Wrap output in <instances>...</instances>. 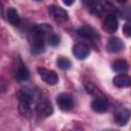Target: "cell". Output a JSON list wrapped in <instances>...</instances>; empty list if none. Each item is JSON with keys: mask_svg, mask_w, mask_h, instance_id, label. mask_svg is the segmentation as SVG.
Masks as SVG:
<instances>
[{"mask_svg": "<svg viewBox=\"0 0 131 131\" xmlns=\"http://www.w3.org/2000/svg\"><path fill=\"white\" fill-rule=\"evenodd\" d=\"M73 53L78 59H85L90 53V48L84 43H77L73 47Z\"/></svg>", "mask_w": 131, "mask_h": 131, "instance_id": "12", "label": "cell"}, {"mask_svg": "<svg viewBox=\"0 0 131 131\" xmlns=\"http://www.w3.org/2000/svg\"><path fill=\"white\" fill-rule=\"evenodd\" d=\"M113 83L115 86H117L119 88H126L131 85V79L129 76H127L125 74H120V75H117L113 79Z\"/></svg>", "mask_w": 131, "mask_h": 131, "instance_id": "15", "label": "cell"}, {"mask_svg": "<svg viewBox=\"0 0 131 131\" xmlns=\"http://www.w3.org/2000/svg\"><path fill=\"white\" fill-rule=\"evenodd\" d=\"M77 34L80 37H82L84 39H87V40H91V41H96L99 38L97 32L92 27H89V26H82V27H80L77 30Z\"/></svg>", "mask_w": 131, "mask_h": 131, "instance_id": "10", "label": "cell"}, {"mask_svg": "<svg viewBox=\"0 0 131 131\" xmlns=\"http://www.w3.org/2000/svg\"><path fill=\"white\" fill-rule=\"evenodd\" d=\"M6 16H7V20L12 25V26H19L21 23L20 16L18 14V12L16 11V9L14 7H8L7 12H6Z\"/></svg>", "mask_w": 131, "mask_h": 131, "instance_id": "16", "label": "cell"}, {"mask_svg": "<svg viewBox=\"0 0 131 131\" xmlns=\"http://www.w3.org/2000/svg\"><path fill=\"white\" fill-rule=\"evenodd\" d=\"M124 48L123 42L117 37H111L106 43V49L111 53H117Z\"/></svg>", "mask_w": 131, "mask_h": 131, "instance_id": "14", "label": "cell"}, {"mask_svg": "<svg viewBox=\"0 0 131 131\" xmlns=\"http://www.w3.org/2000/svg\"><path fill=\"white\" fill-rule=\"evenodd\" d=\"M52 32V28L47 24L33 26L30 30L31 51L34 54H40L44 51L46 37Z\"/></svg>", "mask_w": 131, "mask_h": 131, "instance_id": "1", "label": "cell"}, {"mask_svg": "<svg viewBox=\"0 0 131 131\" xmlns=\"http://www.w3.org/2000/svg\"><path fill=\"white\" fill-rule=\"evenodd\" d=\"M18 112L19 114L27 118V119H30L33 115V105L29 102H26V101H23V100H19V103H18Z\"/></svg>", "mask_w": 131, "mask_h": 131, "instance_id": "17", "label": "cell"}, {"mask_svg": "<svg viewBox=\"0 0 131 131\" xmlns=\"http://www.w3.org/2000/svg\"><path fill=\"white\" fill-rule=\"evenodd\" d=\"M130 110L125 106H119L114 114V119L117 125L125 126L130 119Z\"/></svg>", "mask_w": 131, "mask_h": 131, "instance_id": "6", "label": "cell"}, {"mask_svg": "<svg viewBox=\"0 0 131 131\" xmlns=\"http://www.w3.org/2000/svg\"><path fill=\"white\" fill-rule=\"evenodd\" d=\"M62 2H63V4H66L67 6H71V5L75 2V0H62Z\"/></svg>", "mask_w": 131, "mask_h": 131, "instance_id": "22", "label": "cell"}, {"mask_svg": "<svg viewBox=\"0 0 131 131\" xmlns=\"http://www.w3.org/2000/svg\"><path fill=\"white\" fill-rule=\"evenodd\" d=\"M119 27V23L118 19L116 17V15L114 13H108L105 15L104 19H103V24H102V28L106 33L113 34L118 30Z\"/></svg>", "mask_w": 131, "mask_h": 131, "instance_id": "7", "label": "cell"}, {"mask_svg": "<svg viewBox=\"0 0 131 131\" xmlns=\"http://www.w3.org/2000/svg\"><path fill=\"white\" fill-rule=\"evenodd\" d=\"M37 72L39 74V76L41 77V79L47 84V85H50V86H53L55 84H57L58 82V76L57 74L52 71V70H48L46 68H41L39 67L37 69Z\"/></svg>", "mask_w": 131, "mask_h": 131, "instance_id": "4", "label": "cell"}, {"mask_svg": "<svg viewBox=\"0 0 131 131\" xmlns=\"http://www.w3.org/2000/svg\"><path fill=\"white\" fill-rule=\"evenodd\" d=\"M34 108H35L36 114L41 118H47L53 113V107L50 101L43 96L36 102Z\"/></svg>", "mask_w": 131, "mask_h": 131, "instance_id": "3", "label": "cell"}, {"mask_svg": "<svg viewBox=\"0 0 131 131\" xmlns=\"http://www.w3.org/2000/svg\"><path fill=\"white\" fill-rule=\"evenodd\" d=\"M92 110L96 113H104L108 108V101L105 96L103 95H97L93 101H92Z\"/></svg>", "mask_w": 131, "mask_h": 131, "instance_id": "11", "label": "cell"}, {"mask_svg": "<svg viewBox=\"0 0 131 131\" xmlns=\"http://www.w3.org/2000/svg\"><path fill=\"white\" fill-rule=\"evenodd\" d=\"M56 63H57V67H58L59 69L64 70V71L71 69V67H72L71 60H70L69 58H67V57H63V56L58 57L57 60H56Z\"/></svg>", "mask_w": 131, "mask_h": 131, "instance_id": "19", "label": "cell"}, {"mask_svg": "<svg viewBox=\"0 0 131 131\" xmlns=\"http://www.w3.org/2000/svg\"><path fill=\"white\" fill-rule=\"evenodd\" d=\"M113 70L117 73H120V74H125L128 69H129V66H128V62L125 60V59H118L116 60L114 63H113Z\"/></svg>", "mask_w": 131, "mask_h": 131, "instance_id": "18", "label": "cell"}, {"mask_svg": "<svg viewBox=\"0 0 131 131\" xmlns=\"http://www.w3.org/2000/svg\"><path fill=\"white\" fill-rule=\"evenodd\" d=\"M123 33L126 37H130L131 36V27H130V24L129 23H126L124 26H123Z\"/></svg>", "mask_w": 131, "mask_h": 131, "instance_id": "21", "label": "cell"}, {"mask_svg": "<svg viewBox=\"0 0 131 131\" xmlns=\"http://www.w3.org/2000/svg\"><path fill=\"white\" fill-rule=\"evenodd\" d=\"M116 1H117L118 3H120V4H125L128 0H116Z\"/></svg>", "mask_w": 131, "mask_h": 131, "instance_id": "23", "label": "cell"}, {"mask_svg": "<svg viewBox=\"0 0 131 131\" xmlns=\"http://www.w3.org/2000/svg\"><path fill=\"white\" fill-rule=\"evenodd\" d=\"M36 1H42V0H36Z\"/></svg>", "mask_w": 131, "mask_h": 131, "instance_id": "24", "label": "cell"}, {"mask_svg": "<svg viewBox=\"0 0 131 131\" xmlns=\"http://www.w3.org/2000/svg\"><path fill=\"white\" fill-rule=\"evenodd\" d=\"M17 96H18V99L19 100H23V101H26V102L31 103L32 105H35L36 102L43 95H42V93L39 90H37L35 88H32V87H24V88H21L18 91Z\"/></svg>", "mask_w": 131, "mask_h": 131, "instance_id": "2", "label": "cell"}, {"mask_svg": "<svg viewBox=\"0 0 131 131\" xmlns=\"http://www.w3.org/2000/svg\"><path fill=\"white\" fill-rule=\"evenodd\" d=\"M29 71L27 69V67L25 66V63L21 61V59L18 57L16 64H15V71H14V77L17 81L19 82H24L27 81L29 79Z\"/></svg>", "mask_w": 131, "mask_h": 131, "instance_id": "8", "label": "cell"}, {"mask_svg": "<svg viewBox=\"0 0 131 131\" xmlns=\"http://www.w3.org/2000/svg\"><path fill=\"white\" fill-rule=\"evenodd\" d=\"M84 5L89 9V11L93 14L99 15L103 11V5L99 0H82Z\"/></svg>", "mask_w": 131, "mask_h": 131, "instance_id": "13", "label": "cell"}, {"mask_svg": "<svg viewBox=\"0 0 131 131\" xmlns=\"http://www.w3.org/2000/svg\"><path fill=\"white\" fill-rule=\"evenodd\" d=\"M46 41H47V43H48L50 46L56 47V46H58L59 43H60V38H59L58 35H56V34H54L53 32H51V33L46 37Z\"/></svg>", "mask_w": 131, "mask_h": 131, "instance_id": "20", "label": "cell"}, {"mask_svg": "<svg viewBox=\"0 0 131 131\" xmlns=\"http://www.w3.org/2000/svg\"><path fill=\"white\" fill-rule=\"evenodd\" d=\"M48 12L50 14V16L57 23H64L68 20L69 18V14L68 12L59 7V6H56V5H50L48 6Z\"/></svg>", "mask_w": 131, "mask_h": 131, "instance_id": "5", "label": "cell"}, {"mask_svg": "<svg viewBox=\"0 0 131 131\" xmlns=\"http://www.w3.org/2000/svg\"><path fill=\"white\" fill-rule=\"evenodd\" d=\"M56 102H57V105L59 106V108L62 111H70L74 105L72 95L70 93H66V92L60 93L57 96Z\"/></svg>", "mask_w": 131, "mask_h": 131, "instance_id": "9", "label": "cell"}]
</instances>
